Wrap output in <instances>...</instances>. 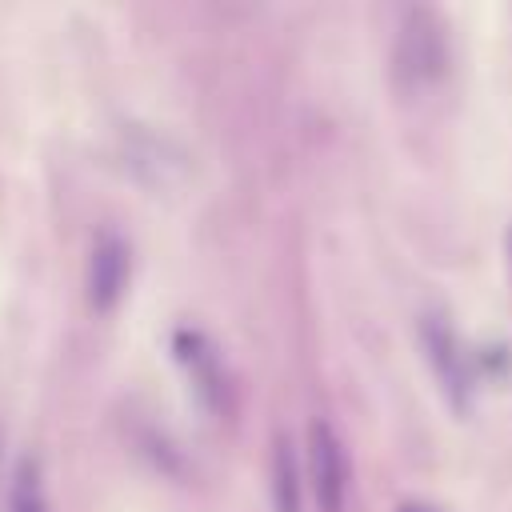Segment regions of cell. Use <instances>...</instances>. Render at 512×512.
Here are the masks:
<instances>
[{
    "mask_svg": "<svg viewBox=\"0 0 512 512\" xmlns=\"http://www.w3.org/2000/svg\"><path fill=\"white\" fill-rule=\"evenodd\" d=\"M444 28L428 8L408 12V24L400 32V48H396V68L404 80L412 84H428L444 72Z\"/></svg>",
    "mask_w": 512,
    "mask_h": 512,
    "instance_id": "6da1fadb",
    "label": "cell"
},
{
    "mask_svg": "<svg viewBox=\"0 0 512 512\" xmlns=\"http://www.w3.org/2000/svg\"><path fill=\"white\" fill-rule=\"evenodd\" d=\"M508 268H512V232H508Z\"/></svg>",
    "mask_w": 512,
    "mask_h": 512,
    "instance_id": "9c48e42d",
    "label": "cell"
},
{
    "mask_svg": "<svg viewBox=\"0 0 512 512\" xmlns=\"http://www.w3.org/2000/svg\"><path fill=\"white\" fill-rule=\"evenodd\" d=\"M176 356H180V364L188 368L196 392L216 408V404L224 400V372H220V364H216L212 344H208L200 332H188V328H184V332H176Z\"/></svg>",
    "mask_w": 512,
    "mask_h": 512,
    "instance_id": "5b68a950",
    "label": "cell"
},
{
    "mask_svg": "<svg viewBox=\"0 0 512 512\" xmlns=\"http://www.w3.org/2000/svg\"><path fill=\"white\" fill-rule=\"evenodd\" d=\"M272 508L300 512V472H296L292 444L284 436H276V452H272Z\"/></svg>",
    "mask_w": 512,
    "mask_h": 512,
    "instance_id": "8992f818",
    "label": "cell"
},
{
    "mask_svg": "<svg viewBox=\"0 0 512 512\" xmlns=\"http://www.w3.org/2000/svg\"><path fill=\"white\" fill-rule=\"evenodd\" d=\"M8 512H48L44 500V484H40V468L32 456H24L12 472V488H8Z\"/></svg>",
    "mask_w": 512,
    "mask_h": 512,
    "instance_id": "52a82bcc",
    "label": "cell"
},
{
    "mask_svg": "<svg viewBox=\"0 0 512 512\" xmlns=\"http://www.w3.org/2000/svg\"><path fill=\"white\" fill-rule=\"evenodd\" d=\"M308 460H312V488H316L320 512H344L348 464H344V448L328 420L308 424Z\"/></svg>",
    "mask_w": 512,
    "mask_h": 512,
    "instance_id": "7a4b0ae2",
    "label": "cell"
},
{
    "mask_svg": "<svg viewBox=\"0 0 512 512\" xmlns=\"http://www.w3.org/2000/svg\"><path fill=\"white\" fill-rule=\"evenodd\" d=\"M420 340H424V352H428V364L448 396V404L456 412L468 408V372H464V356H460V344L452 336V328L444 324V316H424L420 320Z\"/></svg>",
    "mask_w": 512,
    "mask_h": 512,
    "instance_id": "3957f363",
    "label": "cell"
},
{
    "mask_svg": "<svg viewBox=\"0 0 512 512\" xmlns=\"http://www.w3.org/2000/svg\"><path fill=\"white\" fill-rule=\"evenodd\" d=\"M128 284V244L116 232H100L88 252V304L96 312L116 308Z\"/></svg>",
    "mask_w": 512,
    "mask_h": 512,
    "instance_id": "277c9868",
    "label": "cell"
},
{
    "mask_svg": "<svg viewBox=\"0 0 512 512\" xmlns=\"http://www.w3.org/2000/svg\"><path fill=\"white\" fill-rule=\"evenodd\" d=\"M400 512H432V508H424V504H404Z\"/></svg>",
    "mask_w": 512,
    "mask_h": 512,
    "instance_id": "ba28073f",
    "label": "cell"
}]
</instances>
